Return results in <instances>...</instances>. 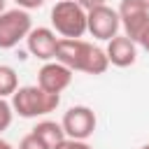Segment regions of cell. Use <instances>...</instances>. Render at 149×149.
I'll return each mask as SVG.
<instances>
[{
	"mask_svg": "<svg viewBox=\"0 0 149 149\" xmlns=\"http://www.w3.org/2000/svg\"><path fill=\"white\" fill-rule=\"evenodd\" d=\"M86 12H91V9H95V7H102V5H107V0H77Z\"/></svg>",
	"mask_w": 149,
	"mask_h": 149,
	"instance_id": "e0dca14e",
	"label": "cell"
},
{
	"mask_svg": "<svg viewBox=\"0 0 149 149\" xmlns=\"http://www.w3.org/2000/svg\"><path fill=\"white\" fill-rule=\"evenodd\" d=\"M61 126H63V133L65 137L70 140H88L93 133H95V126H98V116L91 107L86 105H74L70 107L63 119H61Z\"/></svg>",
	"mask_w": 149,
	"mask_h": 149,
	"instance_id": "5b68a950",
	"label": "cell"
},
{
	"mask_svg": "<svg viewBox=\"0 0 149 149\" xmlns=\"http://www.w3.org/2000/svg\"><path fill=\"white\" fill-rule=\"evenodd\" d=\"M51 30L61 40H81L86 33V9L77 0H58L51 9Z\"/></svg>",
	"mask_w": 149,
	"mask_h": 149,
	"instance_id": "3957f363",
	"label": "cell"
},
{
	"mask_svg": "<svg viewBox=\"0 0 149 149\" xmlns=\"http://www.w3.org/2000/svg\"><path fill=\"white\" fill-rule=\"evenodd\" d=\"M19 88V74L12 65H0V98H12Z\"/></svg>",
	"mask_w": 149,
	"mask_h": 149,
	"instance_id": "7c38bea8",
	"label": "cell"
},
{
	"mask_svg": "<svg viewBox=\"0 0 149 149\" xmlns=\"http://www.w3.org/2000/svg\"><path fill=\"white\" fill-rule=\"evenodd\" d=\"M19 149H49V147H47L40 137H35L33 133H28V135H23V137H21Z\"/></svg>",
	"mask_w": 149,
	"mask_h": 149,
	"instance_id": "5bb4252c",
	"label": "cell"
},
{
	"mask_svg": "<svg viewBox=\"0 0 149 149\" xmlns=\"http://www.w3.org/2000/svg\"><path fill=\"white\" fill-rule=\"evenodd\" d=\"M54 149H93L86 140H70V137H65L63 142H58Z\"/></svg>",
	"mask_w": 149,
	"mask_h": 149,
	"instance_id": "9a60e30c",
	"label": "cell"
},
{
	"mask_svg": "<svg viewBox=\"0 0 149 149\" xmlns=\"http://www.w3.org/2000/svg\"><path fill=\"white\" fill-rule=\"evenodd\" d=\"M9 105H12L14 114H19L21 119H37V116H47V114L56 112V107L61 105V95L47 93L37 84L19 86L14 91Z\"/></svg>",
	"mask_w": 149,
	"mask_h": 149,
	"instance_id": "7a4b0ae2",
	"label": "cell"
},
{
	"mask_svg": "<svg viewBox=\"0 0 149 149\" xmlns=\"http://www.w3.org/2000/svg\"><path fill=\"white\" fill-rule=\"evenodd\" d=\"M119 28H121L119 14L109 5H102V7L86 12V33H91L95 40L109 42L112 37L119 35Z\"/></svg>",
	"mask_w": 149,
	"mask_h": 149,
	"instance_id": "8992f818",
	"label": "cell"
},
{
	"mask_svg": "<svg viewBox=\"0 0 149 149\" xmlns=\"http://www.w3.org/2000/svg\"><path fill=\"white\" fill-rule=\"evenodd\" d=\"M33 30V19L26 9H5L0 14V49H14Z\"/></svg>",
	"mask_w": 149,
	"mask_h": 149,
	"instance_id": "277c9868",
	"label": "cell"
},
{
	"mask_svg": "<svg viewBox=\"0 0 149 149\" xmlns=\"http://www.w3.org/2000/svg\"><path fill=\"white\" fill-rule=\"evenodd\" d=\"M137 44H140V47H142V49L149 54V26H147V28L140 33V37H137Z\"/></svg>",
	"mask_w": 149,
	"mask_h": 149,
	"instance_id": "ac0fdd59",
	"label": "cell"
},
{
	"mask_svg": "<svg viewBox=\"0 0 149 149\" xmlns=\"http://www.w3.org/2000/svg\"><path fill=\"white\" fill-rule=\"evenodd\" d=\"M30 133H33L35 137H40L49 149H54L58 142H63V140H65L63 126H61V123H56V121H49V119L37 121V123H35V128H33Z\"/></svg>",
	"mask_w": 149,
	"mask_h": 149,
	"instance_id": "8fae6325",
	"label": "cell"
},
{
	"mask_svg": "<svg viewBox=\"0 0 149 149\" xmlns=\"http://www.w3.org/2000/svg\"><path fill=\"white\" fill-rule=\"evenodd\" d=\"M12 119H14V109H12L9 100L7 98H0V133H5L12 126Z\"/></svg>",
	"mask_w": 149,
	"mask_h": 149,
	"instance_id": "4fadbf2b",
	"label": "cell"
},
{
	"mask_svg": "<svg viewBox=\"0 0 149 149\" xmlns=\"http://www.w3.org/2000/svg\"><path fill=\"white\" fill-rule=\"evenodd\" d=\"M140 149H149V144H142V147H140Z\"/></svg>",
	"mask_w": 149,
	"mask_h": 149,
	"instance_id": "7402d4cb",
	"label": "cell"
},
{
	"mask_svg": "<svg viewBox=\"0 0 149 149\" xmlns=\"http://www.w3.org/2000/svg\"><path fill=\"white\" fill-rule=\"evenodd\" d=\"M116 14H119V21H121L123 35L130 37L137 44L140 33L149 26V9L144 7V2L142 0H121Z\"/></svg>",
	"mask_w": 149,
	"mask_h": 149,
	"instance_id": "52a82bcc",
	"label": "cell"
},
{
	"mask_svg": "<svg viewBox=\"0 0 149 149\" xmlns=\"http://www.w3.org/2000/svg\"><path fill=\"white\" fill-rule=\"evenodd\" d=\"M5 9H7V7H5V0H0V14H2Z\"/></svg>",
	"mask_w": 149,
	"mask_h": 149,
	"instance_id": "ffe728a7",
	"label": "cell"
},
{
	"mask_svg": "<svg viewBox=\"0 0 149 149\" xmlns=\"http://www.w3.org/2000/svg\"><path fill=\"white\" fill-rule=\"evenodd\" d=\"M16 2V7L19 9H26V12H30V9H40L47 0H14Z\"/></svg>",
	"mask_w": 149,
	"mask_h": 149,
	"instance_id": "2e32d148",
	"label": "cell"
},
{
	"mask_svg": "<svg viewBox=\"0 0 149 149\" xmlns=\"http://www.w3.org/2000/svg\"><path fill=\"white\" fill-rule=\"evenodd\" d=\"M72 77H74V72H72L70 68H65L63 63H58V61H47V63L40 68V72H37V86L44 88L47 93L61 95V93L72 84Z\"/></svg>",
	"mask_w": 149,
	"mask_h": 149,
	"instance_id": "ba28073f",
	"label": "cell"
},
{
	"mask_svg": "<svg viewBox=\"0 0 149 149\" xmlns=\"http://www.w3.org/2000/svg\"><path fill=\"white\" fill-rule=\"evenodd\" d=\"M58 42H61V37H56V33L51 28H44V26L33 28L28 33V37H26V47H28L30 56H35V58H40L44 63L56 58Z\"/></svg>",
	"mask_w": 149,
	"mask_h": 149,
	"instance_id": "9c48e42d",
	"label": "cell"
},
{
	"mask_svg": "<svg viewBox=\"0 0 149 149\" xmlns=\"http://www.w3.org/2000/svg\"><path fill=\"white\" fill-rule=\"evenodd\" d=\"M0 149H14V147H12L7 140H2V137H0Z\"/></svg>",
	"mask_w": 149,
	"mask_h": 149,
	"instance_id": "d6986e66",
	"label": "cell"
},
{
	"mask_svg": "<svg viewBox=\"0 0 149 149\" xmlns=\"http://www.w3.org/2000/svg\"><path fill=\"white\" fill-rule=\"evenodd\" d=\"M142 2H144V7H147V9H149V0H142Z\"/></svg>",
	"mask_w": 149,
	"mask_h": 149,
	"instance_id": "44dd1931",
	"label": "cell"
},
{
	"mask_svg": "<svg viewBox=\"0 0 149 149\" xmlns=\"http://www.w3.org/2000/svg\"><path fill=\"white\" fill-rule=\"evenodd\" d=\"M54 61L63 63L72 72H86V74H102L109 68L105 49L86 40H61Z\"/></svg>",
	"mask_w": 149,
	"mask_h": 149,
	"instance_id": "6da1fadb",
	"label": "cell"
},
{
	"mask_svg": "<svg viewBox=\"0 0 149 149\" xmlns=\"http://www.w3.org/2000/svg\"><path fill=\"white\" fill-rule=\"evenodd\" d=\"M105 56L109 61V65H116V68H128L137 61V44L126 37V35H116L107 42V49H105Z\"/></svg>",
	"mask_w": 149,
	"mask_h": 149,
	"instance_id": "30bf717a",
	"label": "cell"
}]
</instances>
